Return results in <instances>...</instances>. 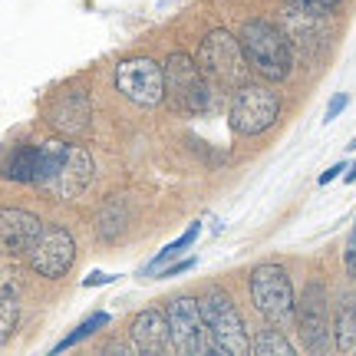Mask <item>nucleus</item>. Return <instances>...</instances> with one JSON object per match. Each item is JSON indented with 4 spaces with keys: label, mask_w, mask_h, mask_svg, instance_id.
I'll use <instances>...</instances> for the list:
<instances>
[{
    "label": "nucleus",
    "mask_w": 356,
    "mask_h": 356,
    "mask_svg": "<svg viewBox=\"0 0 356 356\" xmlns=\"http://www.w3.org/2000/svg\"><path fill=\"white\" fill-rule=\"evenodd\" d=\"M340 7V0H287V10L310 13V17H330Z\"/></svg>",
    "instance_id": "nucleus-22"
},
{
    "label": "nucleus",
    "mask_w": 356,
    "mask_h": 356,
    "mask_svg": "<svg viewBox=\"0 0 356 356\" xmlns=\"http://www.w3.org/2000/svg\"><path fill=\"white\" fill-rule=\"evenodd\" d=\"M293 320H297V333L300 343L310 353H320L330 343V304H327V287L323 284H307L300 300L293 304Z\"/></svg>",
    "instance_id": "nucleus-10"
},
{
    "label": "nucleus",
    "mask_w": 356,
    "mask_h": 356,
    "mask_svg": "<svg viewBox=\"0 0 356 356\" xmlns=\"http://www.w3.org/2000/svg\"><path fill=\"white\" fill-rule=\"evenodd\" d=\"M337 346L343 353H356V300L343 297V304L337 310Z\"/></svg>",
    "instance_id": "nucleus-17"
},
{
    "label": "nucleus",
    "mask_w": 356,
    "mask_h": 356,
    "mask_svg": "<svg viewBox=\"0 0 356 356\" xmlns=\"http://www.w3.org/2000/svg\"><path fill=\"white\" fill-rule=\"evenodd\" d=\"M132 343L139 353H165L172 346V330H168V317L162 310H142L132 320Z\"/></svg>",
    "instance_id": "nucleus-14"
},
{
    "label": "nucleus",
    "mask_w": 356,
    "mask_h": 356,
    "mask_svg": "<svg viewBox=\"0 0 356 356\" xmlns=\"http://www.w3.org/2000/svg\"><path fill=\"white\" fill-rule=\"evenodd\" d=\"M109 280H113V274H99V270H96V274H89V277L83 280V287H96V284H109Z\"/></svg>",
    "instance_id": "nucleus-26"
},
{
    "label": "nucleus",
    "mask_w": 356,
    "mask_h": 356,
    "mask_svg": "<svg viewBox=\"0 0 356 356\" xmlns=\"http://www.w3.org/2000/svg\"><path fill=\"white\" fill-rule=\"evenodd\" d=\"M115 89L136 106H159L165 99V70L149 56H136L115 66Z\"/></svg>",
    "instance_id": "nucleus-9"
},
{
    "label": "nucleus",
    "mask_w": 356,
    "mask_h": 356,
    "mask_svg": "<svg viewBox=\"0 0 356 356\" xmlns=\"http://www.w3.org/2000/svg\"><path fill=\"white\" fill-rule=\"evenodd\" d=\"M198 304H202L204 323L211 330V343H215L218 353H228V356L251 353V340H248V330H244V320L228 293L221 287H208Z\"/></svg>",
    "instance_id": "nucleus-4"
},
{
    "label": "nucleus",
    "mask_w": 356,
    "mask_h": 356,
    "mask_svg": "<svg viewBox=\"0 0 356 356\" xmlns=\"http://www.w3.org/2000/svg\"><path fill=\"white\" fill-rule=\"evenodd\" d=\"M346 102H350V99H346V92H340V96H333L330 106H327V122H330V119H337V115L343 113V109H346Z\"/></svg>",
    "instance_id": "nucleus-23"
},
{
    "label": "nucleus",
    "mask_w": 356,
    "mask_h": 356,
    "mask_svg": "<svg viewBox=\"0 0 356 356\" xmlns=\"http://www.w3.org/2000/svg\"><path fill=\"white\" fill-rule=\"evenodd\" d=\"M92 159L83 145H66L60 139H50L40 145V168L33 185L47 188L60 202H73L92 181Z\"/></svg>",
    "instance_id": "nucleus-1"
},
{
    "label": "nucleus",
    "mask_w": 356,
    "mask_h": 356,
    "mask_svg": "<svg viewBox=\"0 0 356 356\" xmlns=\"http://www.w3.org/2000/svg\"><path fill=\"white\" fill-rule=\"evenodd\" d=\"M350 149H356V139H353V142H350Z\"/></svg>",
    "instance_id": "nucleus-29"
},
{
    "label": "nucleus",
    "mask_w": 356,
    "mask_h": 356,
    "mask_svg": "<svg viewBox=\"0 0 356 356\" xmlns=\"http://www.w3.org/2000/svg\"><path fill=\"white\" fill-rule=\"evenodd\" d=\"M17 317H20V307L10 293H0V343L10 340L13 327H17Z\"/></svg>",
    "instance_id": "nucleus-20"
},
{
    "label": "nucleus",
    "mask_w": 356,
    "mask_h": 356,
    "mask_svg": "<svg viewBox=\"0 0 356 356\" xmlns=\"http://www.w3.org/2000/svg\"><path fill=\"white\" fill-rule=\"evenodd\" d=\"M340 172H343V162H337V165H333V168H327V172H323V175H320V185H330L333 178L340 175Z\"/></svg>",
    "instance_id": "nucleus-27"
},
{
    "label": "nucleus",
    "mask_w": 356,
    "mask_h": 356,
    "mask_svg": "<svg viewBox=\"0 0 356 356\" xmlns=\"http://www.w3.org/2000/svg\"><path fill=\"white\" fill-rule=\"evenodd\" d=\"M40 168V145H20L13 149L7 165H3V175L10 181H33Z\"/></svg>",
    "instance_id": "nucleus-15"
},
{
    "label": "nucleus",
    "mask_w": 356,
    "mask_h": 356,
    "mask_svg": "<svg viewBox=\"0 0 356 356\" xmlns=\"http://www.w3.org/2000/svg\"><path fill=\"white\" fill-rule=\"evenodd\" d=\"M122 231H126V204L115 195V198H109V202L102 204L99 218H96V234L106 238V241H115Z\"/></svg>",
    "instance_id": "nucleus-16"
},
{
    "label": "nucleus",
    "mask_w": 356,
    "mask_h": 356,
    "mask_svg": "<svg viewBox=\"0 0 356 356\" xmlns=\"http://www.w3.org/2000/svg\"><path fill=\"white\" fill-rule=\"evenodd\" d=\"M241 50L248 56V66L254 70L257 76L280 83V79L291 76L293 66V50H291V37L280 30V26L267 24V20H248L241 26Z\"/></svg>",
    "instance_id": "nucleus-2"
},
{
    "label": "nucleus",
    "mask_w": 356,
    "mask_h": 356,
    "mask_svg": "<svg viewBox=\"0 0 356 356\" xmlns=\"http://www.w3.org/2000/svg\"><path fill=\"white\" fill-rule=\"evenodd\" d=\"M280 113L277 92H270L267 86H238V92L231 96L228 122L238 136H257L264 129L274 126V119Z\"/></svg>",
    "instance_id": "nucleus-7"
},
{
    "label": "nucleus",
    "mask_w": 356,
    "mask_h": 356,
    "mask_svg": "<svg viewBox=\"0 0 356 356\" xmlns=\"http://www.w3.org/2000/svg\"><path fill=\"white\" fill-rule=\"evenodd\" d=\"M346 267H350V274H356V231L350 238V244H346Z\"/></svg>",
    "instance_id": "nucleus-25"
},
{
    "label": "nucleus",
    "mask_w": 356,
    "mask_h": 356,
    "mask_svg": "<svg viewBox=\"0 0 356 356\" xmlns=\"http://www.w3.org/2000/svg\"><path fill=\"white\" fill-rule=\"evenodd\" d=\"M251 353H257V356H291L293 346L284 340V333L280 330H261L254 340H251Z\"/></svg>",
    "instance_id": "nucleus-18"
},
{
    "label": "nucleus",
    "mask_w": 356,
    "mask_h": 356,
    "mask_svg": "<svg viewBox=\"0 0 356 356\" xmlns=\"http://www.w3.org/2000/svg\"><path fill=\"white\" fill-rule=\"evenodd\" d=\"M165 99L178 113H204L211 102V89L204 79L202 66L191 60L188 53H172L165 63Z\"/></svg>",
    "instance_id": "nucleus-5"
},
{
    "label": "nucleus",
    "mask_w": 356,
    "mask_h": 356,
    "mask_svg": "<svg viewBox=\"0 0 356 356\" xmlns=\"http://www.w3.org/2000/svg\"><path fill=\"white\" fill-rule=\"evenodd\" d=\"M195 63L202 66V73L208 83H215L218 89H238L248 79V56L241 50V40L228 33V30H211L198 47Z\"/></svg>",
    "instance_id": "nucleus-3"
},
{
    "label": "nucleus",
    "mask_w": 356,
    "mask_h": 356,
    "mask_svg": "<svg viewBox=\"0 0 356 356\" xmlns=\"http://www.w3.org/2000/svg\"><path fill=\"white\" fill-rule=\"evenodd\" d=\"M43 221L24 208H0V254L26 257L37 244Z\"/></svg>",
    "instance_id": "nucleus-12"
},
{
    "label": "nucleus",
    "mask_w": 356,
    "mask_h": 356,
    "mask_svg": "<svg viewBox=\"0 0 356 356\" xmlns=\"http://www.w3.org/2000/svg\"><path fill=\"white\" fill-rule=\"evenodd\" d=\"M165 317H168V330H172V346H175L178 353L202 356L208 350H215L211 330L204 323L202 304L195 297H175L165 307Z\"/></svg>",
    "instance_id": "nucleus-8"
},
{
    "label": "nucleus",
    "mask_w": 356,
    "mask_h": 356,
    "mask_svg": "<svg viewBox=\"0 0 356 356\" xmlns=\"http://www.w3.org/2000/svg\"><path fill=\"white\" fill-rule=\"evenodd\" d=\"M251 300H254L257 314L270 323H287L293 317V284L287 270L277 264H261L251 274Z\"/></svg>",
    "instance_id": "nucleus-6"
},
{
    "label": "nucleus",
    "mask_w": 356,
    "mask_h": 356,
    "mask_svg": "<svg viewBox=\"0 0 356 356\" xmlns=\"http://www.w3.org/2000/svg\"><path fill=\"white\" fill-rule=\"evenodd\" d=\"M191 267H195V261H181V264H172V267H159V274L162 277H178V274H185Z\"/></svg>",
    "instance_id": "nucleus-24"
},
{
    "label": "nucleus",
    "mask_w": 356,
    "mask_h": 356,
    "mask_svg": "<svg viewBox=\"0 0 356 356\" xmlns=\"http://www.w3.org/2000/svg\"><path fill=\"white\" fill-rule=\"evenodd\" d=\"M346 181H356V162H353V168L346 172Z\"/></svg>",
    "instance_id": "nucleus-28"
},
{
    "label": "nucleus",
    "mask_w": 356,
    "mask_h": 356,
    "mask_svg": "<svg viewBox=\"0 0 356 356\" xmlns=\"http://www.w3.org/2000/svg\"><path fill=\"white\" fill-rule=\"evenodd\" d=\"M89 119H92V106H89V96L79 92V89L60 92V96L47 106V122H50L60 136H83L89 129Z\"/></svg>",
    "instance_id": "nucleus-13"
},
{
    "label": "nucleus",
    "mask_w": 356,
    "mask_h": 356,
    "mask_svg": "<svg viewBox=\"0 0 356 356\" xmlns=\"http://www.w3.org/2000/svg\"><path fill=\"white\" fill-rule=\"evenodd\" d=\"M30 267L37 270L40 277H63L66 270L76 261V244H73V234L60 225H43L33 251L26 254Z\"/></svg>",
    "instance_id": "nucleus-11"
},
{
    "label": "nucleus",
    "mask_w": 356,
    "mask_h": 356,
    "mask_svg": "<svg viewBox=\"0 0 356 356\" xmlns=\"http://www.w3.org/2000/svg\"><path fill=\"white\" fill-rule=\"evenodd\" d=\"M195 238H198V225H191V228L185 231V234H181L178 241H172V244L165 248V251H159V257H152V264H149V270H159V267H165V261L178 257L181 251H185V248H188L191 241H195Z\"/></svg>",
    "instance_id": "nucleus-21"
},
{
    "label": "nucleus",
    "mask_w": 356,
    "mask_h": 356,
    "mask_svg": "<svg viewBox=\"0 0 356 356\" xmlns=\"http://www.w3.org/2000/svg\"><path fill=\"white\" fill-rule=\"evenodd\" d=\"M106 323H109V314H92V317H86L76 330L70 333V337H63V340L56 343V353H60V350H70V346H76V343H83L86 337H92V333L99 330V327H106Z\"/></svg>",
    "instance_id": "nucleus-19"
}]
</instances>
